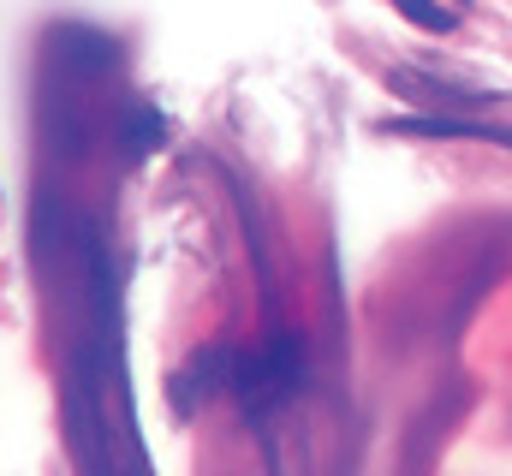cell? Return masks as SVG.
<instances>
[{"mask_svg":"<svg viewBox=\"0 0 512 476\" xmlns=\"http://www.w3.org/2000/svg\"><path fill=\"white\" fill-rule=\"evenodd\" d=\"M54 48H60V60L78 66V72H108V66H120V36H108V30H96V24H60V30H54Z\"/></svg>","mask_w":512,"mask_h":476,"instance_id":"2","label":"cell"},{"mask_svg":"<svg viewBox=\"0 0 512 476\" xmlns=\"http://www.w3.org/2000/svg\"><path fill=\"white\" fill-rule=\"evenodd\" d=\"M161 137H167V119L155 114L149 102H137V108H126V119H120V155L126 161H143V155H155L161 149Z\"/></svg>","mask_w":512,"mask_h":476,"instance_id":"3","label":"cell"},{"mask_svg":"<svg viewBox=\"0 0 512 476\" xmlns=\"http://www.w3.org/2000/svg\"><path fill=\"white\" fill-rule=\"evenodd\" d=\"M233 346H209V352H197L191 357V369H179L173 375V387H167V399H173V411L179 417H191L203 399H215L221 387H233Z\"/></svg>","mask_w":512,"mask_h":476,"instance_id":"1","label":"cell"},{"mask_svg":"<svg viewBox=\"0 0 512 476\" xmlns=\"http://www.w3.org/2000/svg\"><path fill=\"white\" fill-rule=\"evenodd\" d=\"M376 131H387V137H489V143H501V131H483V125H471V119H382Z\"/></svg>","mask_w":512,"mask_h":476,"instance_id":"4","label":"cell"},{"mask_svg":"<svg viewBox=\"0 0 512 476\" xmlns=\"http://www.w3.org/2000/svg\"><path fill=\"white\" fill-rule=\"evenodd\" d=\"M393 12H399L405 24L429 30V36H447V30H453V12H447L441 0H393Z\"/></svg>","mask_w":512,"mask_h":476,"instance_id":"5","label":"cell"}]
</instances>
